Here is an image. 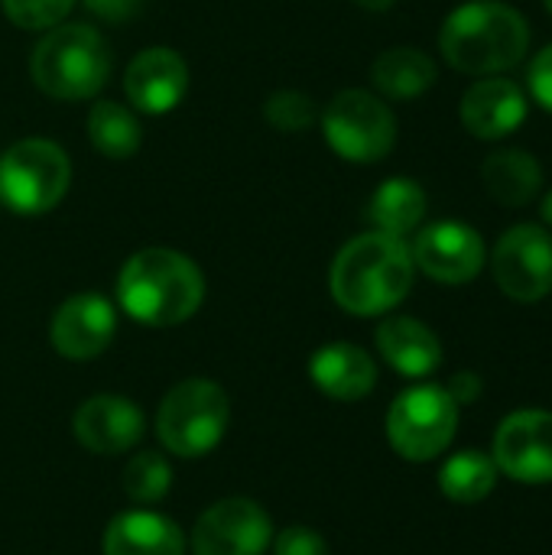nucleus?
Instances as JSON below:
<instances>
[{"label":"nucleus","mask_w":552,"mask_h":555,"mask_svg":"<svg viewBox=\"0 0 552 555\" xmlns=\"http://www.w3.org/2000/svg\"><path fill=\"white\" fill-rule=\"evenodd\" d=\"M413 254L403 237L358 234L348 241L329 273L332 299L351 315H381L400 306L413 286Z\"/></svg>","instance_id":"1"},{"label":"nucleus","mask_w":552,"mask_h":555,"mask_svg":"<svg viewBox=\"0 0 552 555\" xmlns=\"http://www.w3.org/2000/svg\"><path fill=\"white\" fill-rule=\"evenodd\" d=\"M205 276L192 257L169 247H146L127 257L117 273L120 309L150 328H169L198 312Z\"/></svg>","instance_id":"2"},{"label":"nucleus","mask_w":552,"mask_h":555,"mask_svg":"<svg viewBox=\"0 0 552 555\" xmlns=\"http://www.w3.org/2000/svg\"><path fill=\"white\" fill-rule=\"evenodd\" d=\"M439 49L446 62L465 75H501L524 62L530 49V23L511 3L468 0L446 16Z\"/></svg>","instance_id":"3"},{"label":"nucleus","mask_w":552,"mask_h":555,"mask_svg":"<svg viewBox=\"0 0 552 555\" xmlns=\"http://www.w3.org/2000/svg\"><path fill=\"white\" fill-rule=\"evenodd\" d=\"M36 88L59 101L94 98L111 75V49L94 26L59 23L46 29L29 55Z\"/></svg>","instance_id":"4"},{"label":"nucleus","mask_w":552,"mask_h":555,"mask_svg":"<svg viewBox=\"0 0 552 555\" xmlns=\"http://www.w3.org/2000/svg\"><path fill=\"white\" fill-rule=\"evenodd\" d=\"M72 185V159L52 140H20L0 156V202L13 215L52 211Z\"/></svg>","instance_id":"5"},{"label":"nucleus","mask_w":552,"mask_h":555,"mask_svg":"<svg viewBox=\"0 0 552 555\" xmlns=\"http://www.w3.org/2000/svg\"><path fill=\"white\" fill-rule=\"evenodd\" d=\"M228 420H231V403L218 384L182 380L159 403L156 433L172 455L202 459L221 442Z\"/></svg>","instance_id":"6"},{"label":"nucleus","mask_w":552,"mask_h":555,"mask_svg":"<svg viewBox=\"0 0 552 555\" xmlns=\"http://www.w3.org/2000/svg\"><path fill=\"white\" fill-rule=\"evenodd\" d=\"M322 133L325 143L348 163L368 166L381 163L390 156L397 143V117L384 104V98L364 91V88H348L338 91L325 111H322Z\"/></svg>","instance_id":"7"},{"label":"nucleus","mask_w":552,"mask_h":555,"mask_svg":"<svg viewBox=\"0 0 552 555\" xmlns=\"http://www.w3.org/2000/svg\"><path fill=\"white\" fill-rule=\"evenodd\" d=\"M459 426V403L446 387L420 384L403 390L387 413V439L407 462H433L442 455Z\"/></svg>","instance_id":"8"},{"label":"nucleus","mask_w":552,"mask_h":555,"mask_svg":"<svg viewBox=\"0 0 552 555\" xmlns=\"http://www.w3.org/2000/svg\"><path fill=\"white\" fill-rule=\"evenodd\" d=\"M491 270L504 296L540 302L552 293V234L540 224H514L501 234Z\"/></svg>","instance_id":"9"},{"label":"nucleus","mask_w":552,"mask_h":555,"mask_svg":"<svg viewBox=\"0 0 552 555\" xmlns=\"http://www.w3.org/2000/svg\"><path fill=\"white\" fill-rule=\"evenodd\" d=\"M413 263L436 283L462 286L472 283L485 267V241L465 221H436L426 224L413 247Z\"/></svg>","instance_id":"10"},{"label":"nucleus","mask_w":552,"mask_h":555,"mask_svg":"<svg viewBox=\"0 0 552 555\" xmlns=\"http://www.w3.org/2000/svg\"><path fill=\"white\" fill-rule=\"evenodd\" d=\"M270 517L247 498H228L208 507L192 530L195 555H260L270 543Z\"/></svg>","instance_id":"11"},{"label":"nucleus","mask_w":552,"mask_h":555,"mask_svg":"<svg viewBox=\"0 0 552 555\" xmlns=\"http://www.w3.org/2000/svg\"><path fill=\"white\" fill-rule=\"evenodd\" d=\"M495 465L521 485L552 481V413H511L495 436Z\"/></svg>","instance_id":"12"},{"label":"nucleus","mask_w":552,"mask_h":555,"mask_svg":"<svg viewBox=\"0 0 552 555\" xmlns=\"http://www.w3.org/2000/svg\"><path fill=\"white\" fill-rule=\"evenodd\" d=\"M114 332H117L114 306L98 293H78L55 309L49 325V341L68 361H91L114 341Z\"/></svg>","instance_id":"13"},{"label":"nucleus","mask_w":552,"mask_h":555,"mask_svg":"<svg viewBox=\"0 0 552 555\" xmlns=\"http://www.w3.org/2000/svg\"><path fill=\"white\" fill-rule=\"evenodd\" d=\"M124 91L140 114H169L189 91V65L169 46L143 49L124 75Z\"/></svg>","instance_id":"14"},{"label":"nucleus","mask_w":552,"mask_h":555,"mask_svg":"<svg viewBox=\"0 0 552 555\" xmlns=\"http://www.w3.org/2000/svg\"><path fill=\"white\" fill-rule=\"evenodd\" d=\"M75 439L94 455H120L143 436V413L127 397L101 393L78 406L72 420Z\"/></svg>","instance_id":"15"},{"label":"nucleus","mask_w":552,"mask_h":555,"mask_svg":"<svg viewBox=\"0 0 552 555\" xmlns=\"http://www.w3.org/2000/svg\"><path fill=\"white\" fill-rule=\"evenodd\" d=\"M462 124L478 140H504L527 120V94L511 78H478L462 98Z\"/></svg>","instance_id":"16"},{"label":"nucleus","mask_w":552,"mask_h":555,"mask_svg":"<svg viewBox=\"0 0 552 555\" xmlns=\"http://www.w3.org/2000/svg\"><path fill=\"white\" fill-rule=\"evenodd\" d=\"M309 377L325 397L342 400V403H355L374 390L377 367L364 348L348 345V341H335V345H325L312 354Z\"/></svg>","instance_id":"17"},{"label":"nucleus","mask_w":552,"mask_h":555,"mask_svg":"<svg viewBox=\"0 0 552 555\" xmlns=\"http://www.w3.org/2000/svg\"><path fill=\"white\" fill-rule=\"evenodd\" d=\"M377 351L403 377H426L442 364V345L436 332L410 315H394L381 322Z\"/></svg>","instance_id":"18"},{"label":"nucleus","mask_w":552,"mask_h":555,"mask_svg":"<svg viewBox=\"0 0 552 555\" xmlns=\"http://www.w3.org/2000/svg\"><path fill=\"white\" fill-rule=\"evenodd\" d=\"M101 550L104 555H182L185 540L169 517L130 511L107 524Z\"/></svg>","instance_id":"19"},{"label":"nucleus","mask_w":552,"mask_h":555,"mask_svg":"<svg viewBox=\"0 0 552 555\" xmlns=\"http://www.w3.org/2000/svg\"><path fill=\"white\" fill-rule=\"evenodd\" d=\"M482 182L498 205L524 208L543 189V166L527 150H495L482 166Z\"/></svg>","instance_id":"20"},{"label":"nucleus","mask_w":552,"mask_h":555,"mask_svg":"<svg viewBox=\"0 0 552 555\" xmlns=\"http://www.w3.org/2000/svg\"><path fill=\"white\" fill-rule=\"evenodd\" d=\"M439 78L436 62L416 49V46H394L387 52H381L371 65V81L384 98L394 101H410L426 94Z\"/></svg>","instance_id":"21"},{"label":"nucleus","mask_w":552,"mask_h":555,"mask_svg":"<svg viewBox=\"0 0 552 555\" xmlns=\"http://www.w3.org/2000/svg\"><path fill=\"white\" fill-rule=\"evenodd\" d=\"M368 218H371L374 231H381V234H394V237L413 234L420 228V221L426 218L423 185L410 176H390L371 195Z\"/></svg>","instance_id":"22"},{"label":"nucleus","mask_w":552,"mask_h":555,"mask_svg":"<svg viewBox=\"0 0 552 555\" xmlns=\"http://www.w3.org/2000/svg\"><path fill=\"white\" fill-rule=\"evenodd\" d=\"M88 140L107 159H130L143 143V127L127 104L98 101L88 114Z\"/></svg>","instance_id":"23"},{"label":"nucleus","mask_w":552,"mask_h":555,"mask_svg":"<svg viewBox=\"0 0 552 555\" xmlns=\"http://www.w3.org/2000/svg\"><path fill=\"white\" fill-rule=\"evenodd\" d=\"M498 485V465L485 452H459L452 455L439 472V488L455 504H478L485 501Z\"/></svg>","instance_id":"24"},{"label":"nucleus","mask_w":552,"mask_h":555,"mask_svg":"<svg viewBox=\"0 0 552 555\" xmlns=\"http://www.w3.org/2000/svg\"><path fill=\"white\" fill-rule=\"evenodd\" d=\"M169 485H172V468L156 452H143L124 468V491H127V498H133L140 504L163 501L169 494Z\"/></svg>","instance_id":"25"},{"label":"nucleus","mask_w":552,"mask_h":555,"mask_svg":"<svg viewBox=\"0 0 552 555\" xmlns=\"http://www.w3.org/2000/svg\"><path fill=\"white\" fill-rule=\"evenodd\" d=\"M264 117L280 133H303V130H309L319 120V107H316V101L306 91L283 88V91H273L267 98Z\"/></svg>","instance_id":"26"},{"label":"nucleus","mask_w":552,"mask_h":555,"mask_svg":"<svg viewBox=\"0 0 552 555\" xmlns=\"http://www.w3.org/2000/svg\"><path fill=\"white\" fill-rule=\"evenodd\" d=\"M0 7L20 29H52L72 13L75 0H0Z\"/></svg>","instance_id":"27"},{"label":"nucleus","mask_w":552,"mask_h":555,"mask_svg":"<svg viewBox=\"0 0 552 555\" xmlns=\"http://www.w3.org/2000/svg\"><path fill=\"white\" fill-rule=\"evenodd\" d=\"M277 555H329V546H325V540L316 530L293 527V530H283L280 533Z\"/></svg>","instance_id":"28"},{"label":"nucleus","mask_w":552,"mask_h":555,"mask_svg":"<svg viewBox=\"0 0 552 555\" xmlns=\"http://www.w3.org/2000/svg\"><path fill=\"white\" fill-rule=\"evenodd\" d=\"M527 85H530V94L537 98V104L552 114V42L537 52L530 75H527Z\"/></svg>","instance_id":"29"},{"label":"nucleus","mask_w":552,"mask_h":555,"mask_svg":"<svg viewBox=\"0 0 552 555\" xmlns=\"http://www.w3.org/2000/svg\"><path fill=\"white\" fill-rule=\"evenodd\" d=\"M85 7H88L94 16H101V20L124 23V20H130V16L140 13L143 0H85Z\"/></svg>","instance_id":"30"},{"label":"nucleus","mask_w":552,"mask_h":555,"mask_svg":"<svg viewBox=\"0 0 552 555\" xmlns=\"http://www.w3.org/2000/svg\"><path fill=\"white\" fill-rule=\"evenodd\" d=\"M446 390H449V397H452L455 403H472V400L482 393V380H478L472 371H462V374L452 377V384H449Z\"/></svg>","instance_id":"31"},{"label":"nucleus","mask_w":552,"mask_h":555,"mask_svg":"<svg viewBox=\"0 0 552 555\" xmlns=\"http://www.w3.org/2000/svg\"><path fill=\"white\" fill-rule=\"evenodd\" d=\"M361 10H371V13H384V10H390L397 0H355Z\"/></svg>","instance_id":"32"},{"label":"nucleus","mask_w":552,"mask_h":555,"mask_svg":"<svg viewBox=\"0 0 552 555\" xmlns=\"http://www.w3.org/2000/svg\"><path fill=\"white\" fill-rule=\"evenodd\" d=\"M540 211H543V221L552 228V192L543 198V208H540Z\"/></svg>","instance_id":"33"},{"label":"nucleus","mask_w":552,"mask_h":555,"mask_svg":"<svg viewBox=\"0 0 552 555\" xmlns=\"http://www.w3.org/2000/svg\"><path fill=\"white\" fill-rule=\"evenodd\" d=\"M543 3H547V10H550V13H552V0H543Z\"/></svg>","instance_id":"34"}]
</instances>
